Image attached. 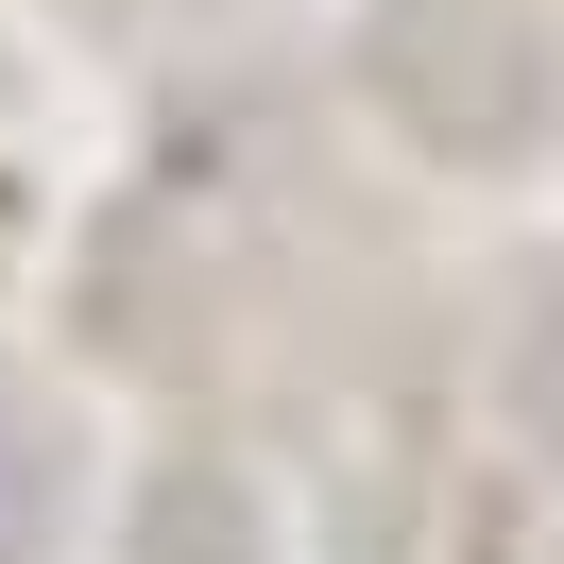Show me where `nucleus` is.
I'll use <instances>...</instances> for the list:
<instances>
[{
	"label": "nucleus",
	"instance_id": "nucleus-1",
	"mask_svg": "<svg viewBox=\"0 0 564 564\" xmlns=\"http://www.w3.org/2000/svg\"><path fill=\"white\" fill-rule=\"evenodd\" d=\"M530 411H547V445H564V325H547V359H530Z\"/></svg>",
	"mask_w": 564,
	"mask_h": 564
}]
</instances>
